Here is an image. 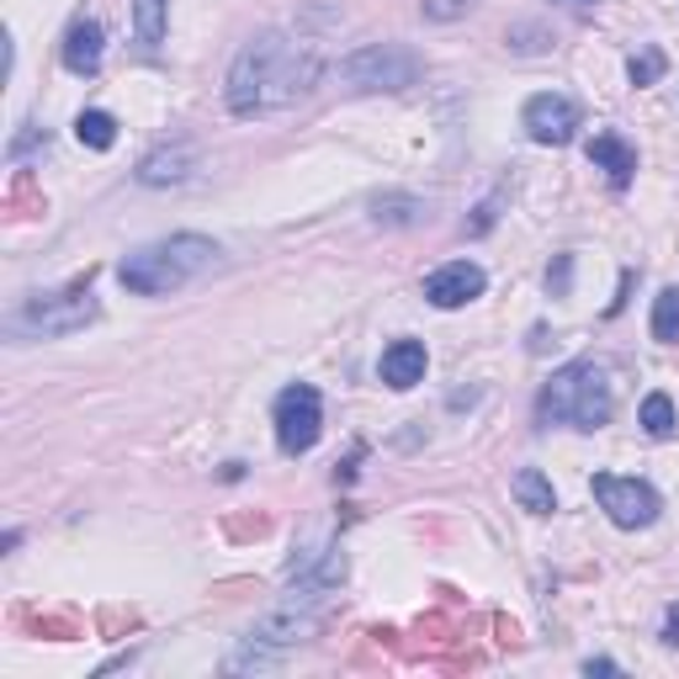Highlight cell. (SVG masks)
Masks as SVG:
<instances>
[{
    "label": "cell",
    "mask_w": 679,
    "mask_h": 679,
    "mask_svg": "<svg viewBox=\"0 0 679 679\" xmlns=\"http://www.w3.org/2000/svg\"><path fill=\"white\" fill-rule=\"evenodd\" d=\"M319 75H325V59L314 43H303L293 32H255L229 64L223 101L234 118H266L282 107H297L319 86Z\"/></svg>",
    "instance_id": "cell-1"
},
{
    "label": "cell",
    "mask_w": 679,
    "mask_h": 679,
    "mask_svg": "<svg viewBox=\"0 0 679 679\" xmlns=\"http://www.w3.org/2000/svg\"><path fill=\"white\" fill-rule=\"evenodd\" d=\"M616 414V387H611V372L600 361H568L558 366L541 398H536V419L541 425H568V430H605Z\"/></svg>",
    "instance_id": "cell-2"
},
{
    "label": "cell",
    "mask_w": 679,
    "mask_h": 679,
    "mask_svg": "<svg viewBox=\"0 0 679 679\" xmlns=\"http://www.w3.org/2000/svg\"><path fill=\"white\" fill-rule=\"evenodd\" d=\"M212 261H218V244L207 234H171L144 244V250H133V255H122L118 282L139 297H165V293H180L186 282H197Z\"/></svg>",
    "instance_id": "cell-3"
},
{
    "label": "cell",
    "mask_w": 679,
    "mask_h": 679,
    "mask_svg": "<svg viewBox=\"0 0 679 679\" xmlns=\"http://www.w3.org/2000/svg\"><path fill=\"white\" fill-rule=\"evenodd\" d=\"M101 308H96V293H90V271L80 282H69L64 293H37L28 297L11 319H6V335L11 340H59V335H75L86 329Z\"/></svg>",
    "instance_id": "cell-4"
},
{
    "label": "cell",
    "mask_w": 679,
    "mask_h": 679,
    "mask_svg": "<svg viewBox=\"0 0 679 679\" xmlns=\"http://www.w3.org/2000/svg\"><path fill=\"white\" fill-rule=\"evenodd\" d=\"M425 75V59L404 43H366L340 59V86L351 96H383V90H409Z\"/></svg>",
    "instance_id": "cell-5"
},
{
    "label": "cell",
    "mask_w": 679,
    "mask_h": 679,
    "mask_svg": "<svg viewBox=\"0 0 679 679\" xmlns=\"http://www.w3.org/2000/svg\"><path fill=\"white\" fill-rule=\"evenodd\" d=\"M276 446H282V457H308L319 436H325V398H319V387L308 383H293L276 393Z\"/></svg>",
    "instance_id": "cell-6"
},
{
    "label": "cell",
    "mask_w": 679,
    "mask_h": 679,
    "mask_svg": "<svg viewBox=\"0 0 679 679\" xmlns=\"http://www.w3.org/2000/svg\"><path fill=\"white\" fill-rule=\"evenodd\" d=\"M590 489H594V500H600V510L611 515V526H621V532H648L653 521H658V510H664L658 489L643 483V478L594 473Z\"/></svg>",
    "instance_id": "cell-7"
},
{
    "label": "cell",
    "mask_w": 679,
    "mask_h": 679,
    "mask_svg": "<svg viewBox=\"0 0 679 679\" xmlns=\"http://www.w3.org/2000/svg\"><path fill=\"white\" fill-rule=\"evenodd\" d=\"M521 128L532 133V144H568L573 133H579V101H568L558 90H541L526 101V112H521Z\"/></svg>",
    "instance_id": "cell-8"
},
{
    "label": "cell",
    "mask_w": 679,
    "mask_h": 679,
    "mask_svg": "<svg viewBox=\"0 0 679 679\" xmlns=\"http://www.w3.org/2000/svg\"><path fill=\"white\" fill-rule=\"evenodd\" d=\"M483 287H489L483 266H473V261H451V266L425 276V303H430V308H468L473 297H483Z\"/></svg>",
    "instance_id": "cell-9"
},
{
    "label": "cell",
    "mask_w": 679,
    "mask_h": 679,
    "mask_svg": "<svg viewBox=\"0 0 679 679\" xmlns=\"http://www.w3.org/2000/svg\"><path fill=\"white\" fill-rule=\"evenodd\" d=\"M197 171V149L191 144H160L149 149L144 160H139V186H186Z\"/></svg>",
    "instance_id": "cell-10"
},
{
    "label": "cell",
    "mask_w": 679,
    "mask_h": 679,
    "mask_svg": "<svg viewBox=\"0 0 679 679\" xmlns=\"http://www.w3.org/2000/svg\"><path fill=\"white\" fill-rule=\"evenodd\" d=\"M101 54H107V32H101V22L80 17L75 28L64 32V69H69V75H80V80L101 75Z\"/></svg>",
    "instance_id": "cell-11"
},
{
    "label": "cell",
    "mask_w": 679,
    "mask_h": 679,
    "mask_svg": "<svg viewBox=\"0 0 679 679\" xmlns=\"http://www.w3.org/2000/svg\"><path fill=\"white\" fill-rule=\"evenodd\" d=\"M425 366H430V351H425V340H393L377 361V377L387 387H398V393H409L414 383H425Z\"/></svg>",
    "instance_id": "cell-12"
},
{
    "label": "cell",
    "mask_w": 679,
    "mask_h": 679,
    "mask_svg": "<svg viewBox=\"0 0 679 679\" xmlns=\"http://www.w3.org/2000/svg\"><path fill=\"white\" fill-rule=\"evenodd\" d=\"M590 165L594 171H605V176H611V186H626V180L637 176V149L626 144V139H621V133H594L590 139Z\"/></svg>",
    "instance_id": "cell-13"
},
{
    "label": "cell",
    "mask_w": 679,
    "mask_h": 679,
    "mask_svg": "<svg viewBox=\"0 0 679 679\" xmlns=\"http://www.w3.org/2000/svg\"><path fill=\"white\" fill-rule=\"evenodd\" d=\"M510 494H515L521 510H532V515H552L558 510V494H552V483H547L541 468H521V473L510 478Z\"/></svg>",
    "instance_id": "cell-14"
},
{
    "label": "cell",
    "mask_w": 679,
    "mask_h": 679,
    "mask_svg": "<svg viewBox=\"0 0 679 679\" xmlns=\"http://www.w3.org/2000/svg\"><path fill=\"white\" fill-rule=\"evenodd\" d=\"M75 139H80L86 149H96V154H107V149L118 144V118L101 112V107H90V112L75 118Z\"/></svg>",
    "instance_id": "cell-15"
},
{
    "label": "cell",
    "mask_w": 679,
    "mask_h": 679,
    "mask_svg": "<svg viewBox=\"0 0 679 679\" xmlns=\"http://www.w3.org/2000/svg\"><path fill=\"white\" fill-rule=\"evenodd\" d=\"M372 218L383 223V229H409L425 218V202L419 197H404V191H393V197H377L372 202Z\"/></svg>",
    "instance_id": "cell-16"
},
{
    "label": "cell",
    "mask_w": 679,
    "mask_h": 679,
    "mask_svg": "<svg viewBox=\"0 0 679 679\" xmlns=\"http://www.w3.org/2000/svg\"><path fill=\"white\" fill-rule=\"evenodd\" d=\"M637 425L648 430L653 441H669V436H675V398H669V393H648L643 409H637Z\"/></svg>",
    "instance_id": "cell-17"
},
{
    "label": "cell",
    "mask_w": 679,
    "mask_h": 679,
    "mask_svg": "<svg viewBox=\"0 0 679 679\" xmlns=\"http://www.w3.org/2000/svg\"><path fill=\"white\" fill-rule=\"evenodd\" d=\"M653 340L658 346H679V287H664L653 297Z\"/></svg>",
    "instance_id": "cell-18"
},
{
    "label": "cell",
    "mask_w": 679,
    "mask_h": 679,
    "mask_svg": "<svg viewBox=\"0 0 679 679\" xmlns=\"http://www.w3.org/2000/svg\"><path fill=\"white\" fill-rule=\"evenodd\" d=\"M165 11H171V0H133V32H139L144 48H160V37H165Z\"/></svg>",
    "instance_id": "cell-19"
},
{
    "label": "cell",
    "mask_w": 679,
    "mask_h": 679,
    "mask_svg": "<svg viewBox=\"0 0 679 679\" xmlns=\"http://www.w3.org/2000/svg\"><path fill=\"white\" fill-rule=\"evenodd\" d=\"M664 69H669V59H664V48H637V54H632V59H626V80H632V86H658V80H664Z\"/></svg>",
    "instance_id": "cell-20"
},
{
    "label": "cell",
    "mask_w": 679,
    "mask_h": 679,
    "mask_svg": "<svg viewBox=\"0 0 679 679\" xmlns=\"http://www.w3.org/2000/svg\"><path fill=\"white\" fill-rule=\"evenodd\" d=\"M478 0H425L419 11H425V22H457V17H468Z\"/></svg>",
    "instance_id": "cell-21"
},
{
    "label": "cell",
    "mask_w": 679,
    "mask_h": 679,
    "mask_svg": "<svg viewBox=\"0 0 679 679\" xmlns=\"http://www.w3.org/2000/svg\"><path fill=\"white\" fill-rule=\"evenodd\" d=\"M494 218H500V191L478 202V212H473V218H468V229H462V234H468V239H483V234H489V229H494Z\"/></svg>",
    "instance_id": "cell-22"
},
{
    "label": "cell",
    "mask_w": 679,
    "mask_h": 679,
    "mask_svg": "<svg viewBox=\"0 0 679 679\" xmlns=\"http://www.w3.org/2000/svg\"><path fill=\"white\" fill-rule=\"evenodd\" d=\"M568 287H573V255H558V261L547 266V293L568 297Z\"/></svg>",
    "instance_id": "cell-23"
},
{
    "label": "cell",
    "mask_w": 679,
    "mask_h": 679,
    "mask_svg": "<svg viewBox=\"0 0 679 679\" xmlns=\"http://www.w3.org/2000/svg\"><path fill=\"white\" fill-rule=\"evenodd\" d=\"M361 462H366V446H351V457H346V468H335V483H355V473H361Z\"/></svg>",
    "instance_id": "cell-24"
},
{
    "label": "cell",
    "mask_w": 679,
    "mask_h": 679,
    "mask_svg": "<svg viewBox=\"0 0 679 679\" xmlns=\"http://www.w3.org/2000/svg\"><path fill=\"white\" fill-rule=\"evenodd\" d=\"M48 149V133H43V128H37V133H22V139H11V160H22V154H28V149Z\"/></svg>",
    "instance_id": "cell-25"
},
{
    "label": "cell",
    "mask_w": 679,
    "mask_h": 679,
    "mask_svg": "<svg viewBox=\"0 0 679 679\" xmlns=\"http://www.w3.org/2000/svg\"><path fill=\"white\" fill-rule=\"evenodd\" d=\"M664 643H669V648H679V605H669V611H664Z\"/></svg>",
    "instance_id": "cell-26"
},
{
    "label": "cell",
    "mask_w": 679,
    "mask_h": 679,
    "mask_svg": "<svg viewBox=\"0 0 679 679\" xmlns=\"http://www.w3.org/2000/svg\"><path fill=\"white\" fill-rule=\"evenodd\" d=\"M584 675H621V664H616V658H590V664H584Z\"/></svg>",
    "instance_id": "cell-27"
},
{
    "label": "cell",
    "mask_w": 679,
    "mask_h": 679,
    "mask_svg": "<svg viewBox=\"0 0 679 679\" xmlns=\"http://www.w3.org/2000/svg\"><path fill=\"white\" fill-rule=\"evenodd\" d=\"M568 6H600V0H568Z\"/></svg>",
    "instance_id": "cell-28"
}]
</instances>
